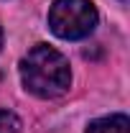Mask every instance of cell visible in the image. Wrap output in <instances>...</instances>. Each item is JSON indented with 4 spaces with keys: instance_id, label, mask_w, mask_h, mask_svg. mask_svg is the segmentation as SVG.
Returning a JSON list of instances; mask_svg holds the SVG:
<instances>
[{
    "instance_id": "obj_4",
    "label": "cell",
    "mask_w": 130,
    "mask_h": 133,
    "mask_svg": "<svg viewBox=\"0 0 130 133\" xmlns=\"http://www.w3.org/2000/svg\"><path fill=\"white\" fill-rule=\"evenodd\" d=\"M20 131V120L10 110H0V133H18Z\"/></svg>"
},
{
    "instance_id": "obj_1",
    "label": "cell",
    "mask_w": 130,
    "mask_h": 133,
    "mask_svg": "<svg viewBox=\"0 0 130 133\" xmlns=\"http://www.w3.org/2000/svg\"><path fill=\"white\" fill-rule=\"evenodd\" d=\"M20 79L23 87L41 100L61 97L69 84H71V72L64 54L49 46V44H36L20 62Z\"/></svg>"
},
{
    "instance_id": "obj_3",
    "label": "cell",
    "mask_w": 130,
    "mask_h": 133,
    "mask_svg": "<svg viewBox=\"0 0 130 133\" xmlns=\"http://www.w3.org/2000/svg\"><path fill=\"white\" fill-rule=\"evenodd\" d=\"M128 131H130V120L122 113H115V115H107V118H97L87 128V133H128Z\"/></svg>"
},
{
    "instance_id": "obj_5",
    "label": "cell",
    "mask_w": 130,
    "mask_h": 133,
    "mask_svg": "<svg viewBox=\"0 0 130 133\" xmlns=\"http://www.w3.org/2000/svg\"><path fill=\"white\" fill-rule=\"evenodd\" d=\"M0 44H3V28H0Z\"/></svg>"
},
{
    "instance_id": "obj_2",
    "label": "cell",
    "mask_w": 130,
    "mask_h": 133,
    "mask_svg": "<svg viewBox=\"0 0 130 133\" xmlns=\"http://www.w3.org/2000/svg\"><path fill=\"white\" fill-rule=\"evenodd\" d=\"M49 26L59 38H84L97 26V8L92 0H54L49 10Z\"/></svg>"
}]
</instances>
